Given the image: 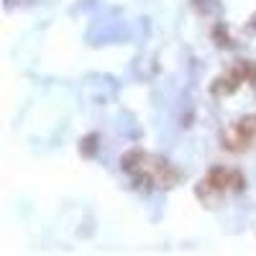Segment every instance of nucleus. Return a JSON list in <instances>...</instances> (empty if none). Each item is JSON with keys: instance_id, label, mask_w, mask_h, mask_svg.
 Wrapping results in <instances>:
<instances>
[]
</instances>
